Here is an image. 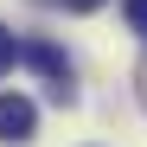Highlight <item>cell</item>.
Here are the masks:
<instances>
[{"label": "cell", "mask_w": 147, "mask_h": 147, "mask_svg": "<svg viewBox=\"0 0 147 147\" xmlns=\"http://www.w3.org/2000/svg\"><path fill=\"white\" fill-rule=\"evenodd\" d=\"M19 58H26L38 77H51V90H70V58L58 45H19Z\"/></svg>", "instance_id": "obj_2"}, {"label": "cell", "mask_w": 147, "mask_h": 147, "mask_svg": "<svg viewBox=\"0 0 147 147\" xmlns=\"http://www.w3.org/2000/svg\"><path fill=\"white\" fill-rule=\"evenodd\" d=\"M32 128H38V109H32V96H19V90H7L0 96V141H32Z\"/></svg>", "instance_id": "obj_1"}, {"label": "cell", "mask_w": 147, "mask_h": 147, "mask_svg": "<svg viewBox=\"0 0 147 147\" xmlns=\"http://www.w3.org/2000/svg\"><path fill=\"white\" fill-rule=\"evenodd\" d=\"M64 7H70V13H96L102 0H64Z\"/></svg>", "instance_id": "obj_5"}, {"label": "cell", "mask_w": 147, "mask_h": 147, "mask_svg": "<svg viewBox=\"0 0 147 147\" xmlns=\"http://www.w3.org/2000/svg\"><path fill=\"white\" fill-rule=\"evenodd\" d=\"M13 64H19V45H13V32H7V26H0V77H7Z\"/></svg>", "instance_id": "obj_3"}, {"label": "cell", "mask_w": 147, "mask_h": 147, "mask_svg": "<svg viewBox=\"0 0 147 147\" xmlns=\"http://www.w3.org/2000/svg\"><path fill=\"white\" fill-rule=\"evenodd\" d=\"M128 26H134V32L147 38V0H128Z\"/></svg>", "instance_id": "obj_4"}]
</instances>
